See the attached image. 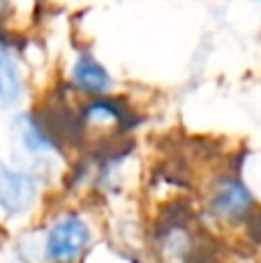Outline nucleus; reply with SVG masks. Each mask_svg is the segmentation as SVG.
I'll list each match as a JSON object with an SVG mask.
<instances>
[{"label": "nucleus", "instance_id": "obj_7", "mask_svg": "<svg viewBox=\"0 0 261 263\" xmlns=\"http://www.w3.org/2000/svg\"><path fill=\"white\" fill-rule=\"evenodd\" d=\"M65 92L74 102L118 92V79L111 67L86 44H74L65 60Z\"/></svg>", "mask_w": 261, "mask_h": 263}, {"label": "nucleus", "instance_id": "obj_6", "mask_svg": "<svg viewBox=\"0 0 261 263\" xmlns=\"http://www.w3.org/2000/svg\"><path fill=\"white\" fill-rule=\"evenodd\" d=\"M51 187L37 171L14 159L0 157V224L9 229L30 227L46 210Z\"/></svg>", "mask_w": 261, "mask_h": 263}, {"label": "nucleus", "instance_id": "obj_2", "mask_svg": "<svg viewBox=\"0 0 261 263\" xmlns=\"http://www.w3.org/2000/svg\"><path fill=\"white\" fill-rule=\"evenodd\" d=\"M14 162L37 171L53 190L69 164V150H77V132L58 116V109L28 104L9 120Z\"/></svg>", "mask_w": 261, "mask_h": 263}, {"label": "nucleus", "instance_id": "obj_5", "mask_svg": "<svg viewBox=\"0 0 261 263\" xmlns=\"http://www.w3.org/2000/svg\"><path fill=\"white\" fill-rule=\"evenodd\" d=\"M74 132L81 150L129 139L141 125V111L123 92L90 97L74 104Z\"/></svg>", "mask_w": 261, "mask_h": 263}, {"label": "nucleus", "instance_id": "obj_4", "mask_svg": "<svg viewBox=\"0 0 261 263\" xmlns=\"http://www.w3.org/2000/svg\"><path fill=\"white\" fill-rule=\"evenodd\" d=\"M206 236L208 231L201 227L192 196L157 205L146 222V261L192 263L206 247Z\"/></svg>", "mask_w": 261, "mask_h": 263}, {"label": "nucleus", "instance_id": "obj_8", "mask_svg": "<svg viewBox=\"0 0 261 263\" xmlns=\"http://www.w3.org/2000/svg\"><path fill=\"white\" fill-rule=\"evenodd\" d=\"M0 30V111H18L30 104L32 69L21 42Z\"/></svg>", "mask_w": 261, "mask_h": 263}, {"label": "nucleus", "instance_id": "obj_1", "mask_svg": "<svg viewBox=\"0 0 261 263\" xmlns=\"http://www.w3.org/2000/svg\"><path fill=\"white\" fill-rule=\"evenodd\" d=\"M30 242H16L23 263H86L102 242L104 222L90 201L67 199L46 205L35 224L26 227Z\"/></svg>", "mask_w": 261, "mask_h": 263}, {"label": "nucleus", "instance_id": "obj_10", "mask_svg": "<svg viewBox=\"0 0 261 263\" xmlns=\"http://www.w3.org/2000/svg\"><path fill=\"white\" fill-rule=\"evenodd\" d=\"M192 263H225V261H222L220 256H217L215 252H213L211 247L206 245V247H203V252H201V254H199V256H197V259H194Z\"/></svg>", "mask_w": 261, "mask_h": 263}, {"label": "nucleus", "instance_id": "obj_11", "mask_svg": "<svg viewBox=\"0 0 261 263\" xmlns=\"http://www.w3.org/2000/svg\"><path fill=\"white\" fill-rule=\"evenodd\" d=\"M252 3H261V0H252Z\"/></svg>", "mask_w": 261, "mask_h": 263}, {"label": "nucleus", "instance_id": "obj_3", "mask_svg": "<svg viewBox=\"0 0 261 263\" xmlns=\"http://www.w3.org/2000/svg\"><path fill=\"white\" fill-rule=\"evenodd\" d=\"M197 213L208 233L261 236V203L240 168H217L201 182Z\"/></svg>", "mask_w": 261, "mask_h": 263}, {"label": "nucleus", "instance_id": "obj_9", "mask_svg": "<svg viewBox=\"0 0 261 263\" xmlns=\"http://www.w3.org/2000/svg\"><path fill=\"white\" fill-rule=\"evenodd\" d=\"M21 14V0H0V30H12Z\"/></svg>", "mask_w": 261, "mask_h": 263}]
</instances>
